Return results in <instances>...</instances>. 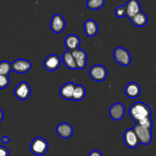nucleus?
<instances>
[{
    "mask_svg": "<svg viewBox=\"0 0 156 156\" xmlns=\"http://www.w3.org/2000/svg\"><path fill=\"white\" fill-rule=\"evenodd\" d=\"M129 114L134 121L137 122L152 114L150 107L143 102H136L129 109Z\"/></svg>",
    "mask_w": 156,
    "mask_h": 156,
    "instance_id": "f257e3e1",
    "label": "nucleus"
},
{
    "mask_svg": "<svg viewBox=\"0 0 156 156\" xmlns=\"http://www.w3.org/2000/svg\"><path fill=\"white\" fill-rule=\"evenodd\" d=\"M48 143L42 137H37L34 139L30 146V149L32 153L39 156L44 155L48 150Z\"/></svg>",
    "mask_w": 156,
    "mask_h": 156,
    "instance_id": "f03ea898",
    "label": "nucleus"
},
{
    "mask_svg": "<svg viewBox=\"0 0 156 156\" xmlns=\"http://www.w3.org/2000/svg\"><path fill=\"white\" fill-rule=\"evenodd\" d=\"M135 133L136 134L140 143L143 145H148L152 142V129L149 128L143 127L136 123L134 127L133 128Z\"/></svg>",
    "mask_w": 156,
    "mask_h": 156,
    "instance_id": "7ed1b4c3",
    "label": "nucleus"
},
{
    "mask_svg": "<svg viewBox=\"0 0 156 156\" xmlns=\"http://www.w3.org/2000/svg\"><path fill=\"white\" fill-rule=\"evenodd\" d=\"M114 57L117 63L123 66H127L131 62L130 53L123 47H117L114 50Z\"/></svg>",
    "mask_w": 156,
    "mask_h": 156,
    "instance_id": "20e7f679",
    "label": "nucleus"
},
{
    "mask_svg": "<svg viewBox=\"0 0 156 156\" xmlns=\"http://www.w3.org/2000/svg\"><path fill=\"white\" fill-rule=\"evenodd\" d=\"M31 94V89L29 84L26 82H21L15 87L14 94L18 99L25 101L29 98Z\"/></svg>",
    "mask_w": 156,
    "mask_h": 156,
    "instance_id": "39448f33",
    "label": "nucleus"
},
{
    "mask_svg": "<svg viewBox=\"0 0 156 156\" xmlns=\"http://www.w3.org/2000/svg\"><path fill=\"white\" fill-rule=\"evenodd\" d=\"M89 76L96 82H102L105 80L108 76V71L102 65H94L89 70Z\"/></svg>",
    "mask_w": 156,
    "mask_h": 156,
    "instance_id": "423d86ee",
    "label": "nucleus"
},
{
    "mask_svg": "<svg viewBox=\"0 0 156 156\" xmlns=\"http://www.w3.org/2000/svg\"><path fill=\"white\" fill-rule=\"evenodd\" d=\"M11 65H12V70L20 74L28 73L32 67L30 61L25 59H16L12 63H11Z\"/></svg>",
    "mask_w": 156,
    "mask_h": 156,
    "instance_id": "0eeeda50",
    "label": "nucleus"
},
{
    "mask_svg": "<svg viewBox=\"0 0 156 156\" xmlns=\"http://www.w3.org/2000/svg\"><path fill=\"white\" fill-rule=\"evenodd\" d=\"M66 27V21L63 17L59 14L53 15L50 21V29L53 33L59 34L64 30Z\"/></svg>",
    "mask_w": 156,
    "mask_h": 156,
    "instance_id": "6e6552de",
    "label": "nucleus"
},
{
    "mask_svg": "<svg viewBox=\"0 0 156 156\" xmlns=\"http://www.w3.org/2000/svg\"><path fill=\"white\" fill-rule=\"evenodd\" d=\"M123 141L125 145L129 149H135L140 145L136 134L133 129H126L123 134Z\"/></svg>",
    "mask_w": 156,
    "mask_h": 156,
    "instance_id": "1a4fd4ad",
    "label": "nucleus"
},
{
    "mask_svg": "<svg viewBox=\"0 0 156 156\" xmlns=\"http://www.w3.org/2000/svg\"><path fill=\"white\" fill-rule=\"evenodd\" d=\"M61 65V59L56 54H50L44 59V66L47 71H56Z\"/></svg>",
    "mask_w": 156,
    "mask_h": 156,
    "instance_id": "9d476101",
    "label": "nucleus"
},
{
    "mask_svg": "<svg viewBox=\"0 0 156 156\" xmlns=\"http://www.w3.org/2000/svg\"><path fill=\"white\" fill-rule=\"evenodd\" d=\"M74 57L76 63L77 65V69H83L85 68L87 64V53L85 50L77 49L71 52Z\"/></svg>",
    "mask_w": 156,
    "mask_h": 156,
    "instance_id": "9b49d317",
    "label": "nucleus"
},
{
    "mask_svg": "<svg viewBox=\"0 0 156 156\" xmlns=\"http://www.w3.org/2000/svg\"><path fill=\"white\" fill-rule=\"evenodd\" d=\"M124 6L126 9V16L129 19L139 12H142L141 5L138 0H129Z\"/></svg>",
    "mask_w": 156,
    "mask_h": 156,
    "instance_id": "f8f14e48",
    "label": "nucleus"
},
{
    "mask_svg": "<svg viewBox=\"0 0 156 156\" xmlns=\"http://www.w3.org/2000/svg\"><path fill=\"white\" fill-rule=\"evenodd\" d=\"M56 133L62 139H69L73 136V127L68 123H62L57 125L56 128Z\"/></svg>",
    "mask_w": 156,
    "mask_h": 156,
    "instance_id": "ddd939ff",
    "label": "nucleus"
},
{
    "mask_svg": "<svg viewBox=\"0 0 156 156\" xmlns=\"http://www.w3.org/2000/svg\"><path fill=\"white\" fill-rule=\"evenodd\" d=\"M109 114L113 120H120L125 114L124 105L121 103L114 104L110 108Z\"/></svg>",
    "mask_w": 156,
    "mask_h": 156,
    "instance_id": "4468645a",
    "label": "nucleus"
},
{
    "mask_svg": "<svg viewBox=\"0 0 156 156\" xmlns=\"http://www.w3.org/2000/svg\"><path fill=\"white\" fill-rule=\"evenodd\" d=\"M81 44V39L76 34H69L64 40V44L69 51L72 52L79 49Z\"/></svg>",
    "mask_w": 156,
    "mask_h": 156,
    "instance_id": "2eb2a0df",
    "label": "nucleus"
},
{
    "mask_svg": "<svg viewBox=\"0 0 156 156\" xmlns=\"http://www.w3.org/2000/svg\"><path fill=\"white\" fill-rule=\"evenodd\" d=\"M84 31L88 37H94L98 32V25L93 19H88L84 24Z\"/></svg>",
    "mask_w": 156,
    "mask_h": 156,
    "instance_id": "dca6fc26",
    "label": "nucleus"
},
{
    "mask_svg": "<svg viewBox=\"0 0 156 156\" xmlns=\"http://www.w3.org/2000/svg\"><path fill=\"white\" fill-rule=\"evenodd\" d=\"M125 94L129 98H136L141 93L140 85L136 82H129L125 87Z\"/></svg>",
    "mask_w": 156,
    "mask_h": 156,
    "instance_id": "f3484780",
    "label": "nucleus"
},
{
    "mask_svg": "<svg viewBox=\"0 0 156 156\" xmlns=\"http://www.w3.org/2000/svg\"><path fill=\"white\" fill-rule=\"evenodd\" d=\"M76 85L74 82H67L64 84L59 89V94L61 97L66 100H72Z\"/></svg>",
    "mask_w": 156,
    "mask_h": 156,
    "instance_id": "a211bd4d",
    "label": "nucleus"
},
{
    "mask_svg": "<svg viewBox=\"0 0 156 156\" xmlns=\"http://www.w3.org/2000/svg\"><path fill=\"white\" fill-rule=\"evenodd\" d=\"M62 60L63 62L64 65L68 69L72 70L77 69V65H76L74 57H73V54H72V53L70 51L67 50L66 52H65L63 53Z\"/></svg>",
    "mask_w": 156,
    "mask_h": 156,
    "instance_id": "6ab92c4d",
    "label": "nucleus"
},
{
    "mask_svg": "<svg viewBox=\"0 0 156 156\" xmlns=\"http://www.w3.org/2000/svg\"><path fill=\"white\" fill-rule=\"evenodd\" d=\"M131 21L135 26L139 27H143L146 25L148 22V18L146 14L143 12H140L137 13L136 15H134L133 17L130 18Z\"/></svg>",
    "mask_w": 156,
    "mask_h": 156,
    "instance_id": "aec40b11",
    "label": "nucleus"
},
{
    "mask_svg": "<svg viewBox=\"0 0 156 156\" xmlns=\"http://www.w3.org/2000/svg\"><path fill=\"white\" fill-rule=\"evenodd\" d=\"M85 94H86V90H85V87L82 85H76L74 91H73L72 100L75 101H80L85 98Z\"/></svg>",
    "mask_w": 156,
    "mask_h": 156,
    "instance_id": "412c9836",
    "label": "nucleus"
},
{
    "mask_svg": "<svg viewBox=\"0 0 156 156\" xmlns=\"http://www.w3.org/2000/svg\"><path fill=\"white\" fill-rule=\"evenodd\" d=\"M105 2V0H88L86 5L87 7L91 10H98L103 7Z\"/></svg>",
    "mask_w": 156,
    "mask_h": 156,
    "instance_id": "4be33fe9",
    "label": "nucleus"
},
{
    "mask_svg": "<svg viewBox=\"0 0 156 156\" xmlns=\"http://www.w3.org/2000/svg\"><path fill=\"white\" fill-rule=\"evenodd\" d=\"M12 72V65L8 61H2L0 62V75L2 76H9Z\"/></svg>",
    "mask_w": 156,
    "mask_h": 156,
    "instance_id": "5701e85b",
    "label": "nucleus"
},
{
    "mask_svg": "<svg viewBox=\"0 0 156 156\" xmlns=\"http://www.w3.org/2000/svg\"><path fill=\"white\" fill-rule=\"evenodd\" d=\"M136 123L140 125V126L146 128H149V129H152V118H151V116L145 117V118L142 119V120H139V121L136 122Z\"/></svg>",
    "mask_w": 156,
    "mask_h": 156,
    "instance_id": "b1692460",
    "label": "nucleus"
},
{
    "mask_svg": "<svg viewBox=\"0 0 156 156\" xmlns=\"http://www.w3.org/2000/svg\"><path fill=\"white\" fill-rule=\"evenodd\" d=\"M10 83V79L9 76H2L0 75V89H4L7 88Z\"/></svg>",
    "mask_w": 156,
    "mask_h": 156,
    "instance_id": "393cba45",
    "label": "nucleus"
},
{
    "mask_svg": "<svg viewBox=\"0 0 156 156\" xmlns=\"http://www.w3.org/2000/svg\"><path fill=\"white\" fill-rule=\"evenodd\" d=\"M115 15L119 18L126 16V9L124 5H120L115 9Z\"/></svg>",
    "mask_w": 156,
    "mask_h": 156,
    "instance_id": "a878e982",
    "label": "nucleus"
},
{
    "mask_svg": "<svg viewBox=\"0 0 156 156\" xmlns=\"http://www.w3.org/2000/svg\"><path fill=\"white\" fill-rule=\"evenodd\" d=\"M0 156H9V152L7 148L0 146Z\"/></svg>",
    "mask_w": 156,
    "mask_h": 156,
    "instance_id": "bb28decb",
    "label": "nucleus"
},
{
    "mask_svg": "<svg viewBox=\"0 0 156 156\" xmlns=\"http://www.w3.org/2000/svg\"><path fill=\"white\" fill-rule=\"evenodd\" d=\"M88 156H103V155H102L101 152H100L99 151L93 150L88 154Z\"/></svg>",
    "mask_w": 156,
    "mask_h": 156,
    "instance_id": "cd10ccee",
    "label": "nucleus"
},
{
    "mask_svg": "<svg viewBox=\"0 0 156 156\" xmlns=\"http://www.w3.org/2000/svg\"><path fill=\"white\" fill-rule=\"evenodd\" d=\"M9 141H10V138H9V136H3L2 138V143H9Z\"/></svg>",
    "mask_w": 156,
    "mask_h": 156,
    "instance_id": "c85d7f7f",
    "label": "nucleus"
},
{
    "mask_svg": "<svg viewBox=\"0 0 156 156\" xmlns=\"http://www.w3.org/2000/svg\"><path fill=\"white\" fill-rule=\"evenodd\" d=\"M3 118H4V113H3V111L2 110V108H0V122L2 121Z\"/></svg>",
    "mask_w": 156,
    "mask_h": 156,
    "instance_id": "c756f323",
    "label": "nucleus"
}]
</instances>
